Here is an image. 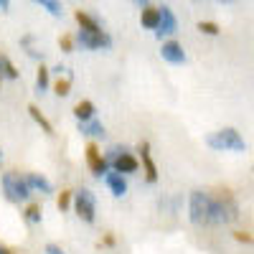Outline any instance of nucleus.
<instances>
[{"mask_svg":"<svg viewBox=\"0 0 254 254\" xmlns=\"http://www.w3.org/2000/svg\"><path fill=\"white\" fill-rule=\"evenodd\" d=\"M26 181H28V186H31L33 193H41V196H54V183H51L44 173L28 171V173H26Z\"/></svg>","mask_w":254,"mask_h":254,"instance_id":"13","label":"nucleus"},{"mask_svg":"<svg viewBox=\"0 0 254 254\" xmlns=\"http://www.w3.org/2000/svg\"><path fill=\"white\" fill-rule=\"evenodd\" d=\"M135 153H137V160L142 165V173H145V183L147 186H155L160 181V173H158V163L153 158V147L147 140H140L137 147H135Z\"/></svg>","mask_w":254,"mask_h":254,"instance_id":"8","label":"nucleus"},{"mask_svg":"<svg viewBox=\"0 0 254 254\" xmlns=\"http://www.w3.org/2000/svg\"><path fill=\"white\" fill-rule=\"evenodd\" d=\"M8 8H10V0H0V10H3V13H5Z\"/></svg>","mask_w":254,"mask_h":254,"instance_id":"32","label":"nucleus"},{"mask_svg":"<svg viewBox=\"0 0 254 254\" xmlns=\"http://www.w3.org/2000/svg\"><path fill=\"white\" fill-rule=\"evenodd\" d=\"M31 3L41 5L51 18H61L64 15V5H61V0H31Z\"/></svg>","mask_w":254,"mask_h":254,"instance_id":"24","label":"nucleus"},{"mask_svg":"<svg viewBox=\"0 0 254 254\" xmlns=\"http://www.w3.org/2000/svg\"><path fill=\"white\" fill-rule=\"evenodd\" d=\"M0 190H3V198L13 206H20V203H28L33 190L26 181V173H18V171H5L0 176Z\"/></svg>","mask_w":254,"mask_h":254,"instance_id":"2","label":"nucleus"},{"mask_svg":"<svg viewBox=\"0 0 254 254\" xmlns=\"http://www.w3.org/2000/svg\"><path fill=\"white\" fill-rule=\"evenodd\" d=\"M0 76H3V79H10V81H15V79L20 76V74H18V66L10 61V56L3 54V51H0Z\"/></svg>","mask_w":254,"mask_h":254,"instance_id":"21","label":"nucleus"},{"mask_svg":"<svg viewBox=\"0 0 254 254\" xmlns=\"http://www.w3.org/2000/svg\"><path fill=\"white\" fill-rule=\"evenodd\" d=\"M71 84H74V79H71V74H66V76H59L51 84V89H54L56 97H69L71 94Z\"/></svg>","mask_w":254,"mask_h":254,"instance_id":"23","label":"nucleus"},{"mask_svg":"<svg viewBox=\"0 0 254 254\" xmlns=\"http://www.w3.org/2000/svg\"><path fill=\"white\" fill-rule=\"evenodd\" d=\"M160 59L165 64H171V66H183V64L188 61L183 44H178L176 38H168V41H163V44H160Z\"/></svg>","mask_w":254,"mask_h":254,"instance_id":"10","label":"nucleus"},{"mask_svg":"<svg viewBox=\"0 0 254 254\" xmlns=\"http://www.w3.org/2000/svg\"><path fill=\"white\" fill-rule=\"evenodd\" d=\"M74 20H76V26L81 31H104L102 23H99V18L92 15L89 10H74Z\"/></svg>","mask_w":254,"mask_h":254,"instance_id":"17","label":"nucleus"},{"mask_svg":"<svg viewBox=\"0 0 254 254\" xmlns=\"http://www.w3.org/2000/svg\"><path fill=\"white\" fill-rule=\"evenodd\" d=\"M132 3H135L137 8H145V5H150V0H132Z\"/></svg>","mask_w":254,"mask_h":254,"instance_id":"31","label":"nucleus"},{"mask_svg":"<svg viewBox=\"0 0 254 254\" xmlns=\"http://www.w3.org/2000/svg\"><path fill=\"white\" fill-rule=\"evenodd\" d=\"M99 244H102V247H115V244H117V237L112 234V231H107V234L102 237V242H99Z\"/></svg>","mask_w":254,"mask_h":254,"instance_id":"28","label":"nucleus"},{"mask_svg":"<svg viewBox=\"0 0 254 254\" xmlns=\"http://www.w3.org/2000/svg\"><path fill=\"white\" fill-rule=\"evenodd\" d=\"M0 254H18L15 249H10V247H5L3 242H0Z\"/></svg>","mask_w":254,"mask_h":254,"instance_id":"30","label":"nucleus"},{"mask_svg":"<svg viewBox=\"0 0 254 254\" xmlns=\"http://www.w3.org/2000/svg\"><path fill=\"white\" fill-rule=\"evenodd\" d=\"M71 211L76 214V219L81 224H97V193L92 188H76L74 190V203H71Z\"/></svg>","mask_w":254,"mask_h":254,"instance_id":"6","label":"nucleus"},{"mask_svg":"<svg viewBox=\"0 0 254 254\" xmlns=\"http://www.w3.org/2000/svg\"><path fill=\"white\" fill-rule=\"evenodd\" d=\"M20 216H23V221H26V224L38 226L41 221H44V206L36 203V201H28V203L23 206V211H20Z\"/></svg>","mask_w":254,"mask_h":254,"instance_id":"19","label":"nucleus"},{"mask_svg":"<svg viewBox=\"0 0 254 254\" xmlns=\"http://www.w3.org/2000/svg\"><path fill=\"white\" fill-rule=\"evenodd\" d=\"M102 181H104V186L110 188V193H112L115 198H125L127 193H130V183H127V176H122V173H117V171H110Z\"/></svg>","mask_w":254,"mask_h":254,"instance_id":"12","label":"nucleus"},{"mask_svg":"<svg viewBox=\"0 0 254 254\" xmlns=\"http://www.w3.org/2000/svg\"><path fill=\"white\" fill-rule=\"evenodd\" d=\"M0 158H3V150H0Z\"/></svg>","mask_w":254,"mask_h":254,"instance_id":"35","label":"nucleus"},{"mask_svg":"<svg viewBox=\"0 0 254 254\" xmlns=\"http://www.w3.org/2000/svg\"><path fill=\"white\" fill-rule=\"evenodd\" d=\"M71 203H74V188H61V193H56V208L61 214L71 211Z\"/></svg>","mask_w":254,"mask_h":254,"instance_id":"22","label":"nucleus"},{"mask_svg":"<svg viewBox=\"0 0 254 254\" xmlns=\"http://www.w3.org/2000/svg\"><path fill=\"white\" fill-rule=\"evenodd\" d=\"M234 239L239 244H254V234H249V231H234Z\"/></svg>","mask_w":254,"mask_h":254,"instance_id":"27","label":"nucleus"},{"mask_svg":"<svg viewBox=\"0 0 254 254\" xmlns=\"http://www.w3.org/2000/svg\"><path fill=\"white\" fill-rule=\"evenodd\" d=\"M219 3H224V5H226V3H237V0H219Z\"/></svg>","mask_w":254,"mask_h":254,"instance_id":"33","label":"nucleus"},{"mask_svg":"<svg viewBox=\"0 0 254 254\" xmlns=\"http://www.w3.org/2000/svg\"><path fill=\"white\" fill-rule=\"evenodd\" d=\"M153 33H155V38H160V41L178 33V18H176V13L168 8V5H160V23H158V28H155Z\"/></svg>","mask_w":254,"mask_h":254,"instance_id":"11","label":"nucleus"},{"mask_svg":"<svg viewBox=\"0 0 254 254\" xmlns=\"http://www.w3.org/2000/svg\"><path fill=\"white\" fill-rule=\"evenodd\" d=\"M51 89V69L46 64H38L36 69V94H46Z\"/></svg>","mask_w":254,"mask_h":254,"instance_id":"20","label":"nucleus"},{"mask_svg":"<svg viewBox=\"0 0 254 254\" xmlns=\"http://www.w3.org/2000/svg\"><path fill=\"white\" fill-rule=\"evenodd\" d=\"M0 89H3V76H0Z\"/></svg>","mask_w":254,"mask_h":254,"instance_id":"34","label":"nucleus"},{"mask_svg":"<svg viewBox=\"0 0 254 254\" xmlns=\"http://www.w3.org/2000/svg\"><path fill=\"white\" fill-rule=\"evenodd\" d=\"M71 115H74L76 122H89V120L97 117V104H94L92 99H79V102L74 104Z\"/></svg>","mask_w":254,"mask_h":254,"instance_id":"16","label":"nucleus"},{"mask_svg":"<svg viewBox=\"0 0 254 254\" xmlns=\"http://www.w3.org/2000/svg\"><path fill=\"white\" fill-rule=\"evenodd\" d=\"M76 44L87 51H110L115 46V38L110 36V31H76Z\"/></svg>","mask_w":254,"mask_h":254,"instance_id":"7","label":"nucleus"},{"mask_svg":"<svg viewBox=\"0 0 254 254\" xmlns=\"http://www.w3.org/2000/svg\"><path fill=\"white\" fill-rule=\"evenodd\" d=\"M74 46H76V38H74V36H69V33H61V36H59V49H61L64 54H71Z\"/></svg>","mask_w":254,"mask_h":254,"instance_id":"26","label":"nucleus"},{"mask_svg":"<svg viewBox=\"0 0 254 254\" xmlns=\"http://www.w3.org/2000/svg\"><path fill=\"white\" fill-rule=\"evenodd\" d=\"M84 160H87V168H89V173L97 178V181H102L104 176L110 173V163H107V158H104V150L92 140L87 147H84Z\"/></svg>","mask_w":254,"mask_h":254,"instance_id":"9","label":"nucleus"},{"mask_svg":"<svg viewBox=\"0 0 254 254\" xmlns=\"http://www.w3.org/2000/svg\"><path fill=\"white\" fill-rule=\"evenodd\" d=\"M44 252H46V254H66V252H64V249H61L59 244H54V242H49Z\"/></svg>","mask_w":254,"mask_h":254,"instance_id":"29","label":"nucleus"},{"mask_svg":"<svg viewBox=\"0 0 254 254\" xmlns=\"http://www.w3.org/2000/svg\"><path fill=\"white\" fill-rule=\"evenodd\" d=\"M158 23H160V5H153L150 3V5L140 8V26L145 31H155Z\"/></svg>","mask_w":254,"mask_h":254,"instance_id":"15","label":"nucleus"},{"mask_svg":"<svg viewBox=\"0 0 254 254\" xmlns=\"http://www.w3.org/2000/svg\"><path fill=\"white\" fill-rule=\"evenodd\" d=\"M239 219V203L229 188H219L211 193V226H226Z\"/></svg>","mask_w":254,"mask_h":254,"instance_id":"1","label":"nucleus"},{"mask_svg":"<svg viewBox=\"0 0 254 254\" xmlns=\"http://www.w3.org/2000/svg\"><path fill=\"white\" fill-rule=\"evenodd\" d=\"M188 221L203 229V226H211V193L208 190H190L188 193Z\"/></svg>","mask_w":254,"mask_h":254,"instance_id":"4","label":"nucleus"},{"mask_svg":"<svg viewBox=\"0 0 254 254\" xmlns=\"http://www.w3.org/2000/svg\"><path fill=\"white\" fill-rule=\"evenodd\" d=\"M203 36H219L221 33V28H219V23H214V20H198V26H196Z\"/></svg>","mask_w":254,"mask_h":254,"instance_id":"25","label":"nucleus"},{"mask_svg":"<svg viewBox=\"0 0 254 254\" xmlns=\"http://www.w3.org/2000/svg\"><path fill=\"white\" fill-rule=\"evenodd\" d=\"M104 158H107V163H110V171H117V173H122V176H135L137 171H140V160H137V155L132 153V150H127V147H122V145H112V147H107L104 150Z\"/></svg>","mask_w":254,"mask_h":254,"instance_id":"5","label":"nucleus"},{"mask_svg":"<svg viewBox=\"0 0 254 254\" xmlns=\"http://www.w3.org/2000/svg\"><path fill=\"white\" fill-rule=\"evenodd\" d=\"M26 112H28V117L41 127V132H44L46 137H54V125L49 122V117H46L44 112L38 110V104H28V110H26Z\"/></svg>","mask_w":254,"mask_h":254,"instance_id":"18","label":"nucleus"},{"mask_svg":"<svg viewBox=\"0 0 254 254\" xmlns=\"http://www.w3.org/2000/svg\"><path fill=\"white\" fill-rule=\"evenodd\" d=\"M76 127H79V132L84 135V137H89V140H102L104 135H107V127H104V122L102 120H89V122H76Z\"/></svg>","mask_w":254,"mask_h":254,"instance_id":"14","label":"nucleus"},{"mask_svg":"<svg viewBox=\"0 0 254 254\" xmlns=\"http://www.w3.org/2000/svg\"><path fill=\"white\" fill-rule=\"evenodd\" d=\"M206 145L216 153H244L247 150V140L237 127H221L206 135Z\"/></svg>","mask_w":254,"mask_h":254,"instance_id":"3","label":"nucleus"}]
</instances>
